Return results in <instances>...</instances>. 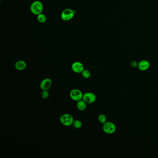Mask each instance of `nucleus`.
Returning a JSON list of instances; mask_svg holds the SVG:
<instances>
[{
  "label": "nucleus",
  "mask_w": 158,
  "mask_h": 158,
  "mask_svg": "<svg viewBox=\"0 0 158 158\" xmlns=\"http://www.w3.org/2000/svg\"><path fill=\"white\" fill-rule=\"evenodd\" d=\"M26 67V63L23 60H18L15 64V68L17 70L22 71L24 70Z\"/></svg>",
  "instance_id": "9d476101"
},
{
  "label": "nucleus",
  "mask_w": 158,
  "mask_h": 158,
  "mask_svg": "<svg viewBox=\"0 0 158 158\" xmlns=\"http://www.w3.org/2000/svg\"><path fill=\"white\" fill-rule=\"evenodd\" d=\"M77 108L80 111H84L87 108V103L83 99L78 101L77 102Z\"/></svg>",
  "instance_id": "9b49d317"
},
{
  "label": "nucleus",
  "mask_w": 158,
  "mask_h": 158,
  "mask_svg": "<svg viewBox=\"0 0 158 158\" xmlns=\"http://www.w3.org/2000/svg\"><path fill=\"white\" fill-rule=\"evenodd\" d=\"M74 14H75L74 11L71 9H65L62 12L61 17L63 21H70L74 17Z\"/></svg>",
  "instance_id": "39448f33"
},
{
  "label": "nucleus",
  "mask_w": 158,
  "mask_h": 158,
  "mask_svg": "<svg viewBox=\"0 0 158 158\" xmlns=\"http://www.w3.org/2000/svg\"><path fill=\"white\" fill-rule=\"evenodd\" d=\"M98 120L100 123L104 124L107 122L106 116L102 114L99 115V116L98 117Z\"/></svg>",
  "instance_id": "2eb2a0df"
},
{
  "label": "nucleus",
  "mask_w": 158,
  "mask_h": 158,
  "mask_svg": "<svg viewBox=\"0 0 158 158\" xmlns=\"http://www.w3.org/2000/svg\"><path fill=\"white\" fill-rule=\"evenodd\" d=\"M81 75L83 78L87 79L90 78L91 76V73L88 70L84 69L81 73Z\"/></svg>",
  "instance_id": "4468645a"
},
{
  "label": "nucleus",
  "mask_w": 158,
  "mask_h": 158,
  "mask_svg": "<svg viewBox=\"0 0 158 158\" xmlns=\"http://www.w3.org/2000/svg\"><path fill=\"white\" fill-rule=\"evenodd\" d=\"M82 99L87 104H92L95 102L97 100V97L93 93L86 92L85 93L83 94Z\"/></svg>",
  "instance_id": "423d86ee"
},
{
  "label": "nucleus",
  "mask_w": 158,
  "mask_h": 158,
  "mask_svg": "<svg viewBox=\"0 0 158 158\" xmlns=\"http://www.w3.org/2000/svg\"><path fill=\"white\" fill-rule=\"evenodd\" d=\"M83 94L81 90L79 89H73L70 92V97L73 101L78 102L83 99Z\"/></svg>",
  "instance_id": "20e7f679"
},
{
  "label": "nucleus",
  "mask_w": 158,
  "mask_h": 158,
  "mask_svg": "<svg viewBox=\"0 0 158 158\" xmlns=\"http://www.w3.org/2000/svg\"><path fill=\"white\" fill-rule=\"evenodd\" d=\"M52 80L50 78H45L40 83V88L42 90H48L52 86Z\"/></svg>",
  "instance_id": "0eeeda50"
},
{
  "label": "nucleus",
  "mask_w": 158,
  "mask_h": 158,
  "mask_svg": "<svg viewBox=\"0 0 158 158\" xmlns=\"http://www.w3.org/2000/svg\"><path fill=\"white\" fill-rule=\"evenodd\" d=\"M37 20L41 23H45L46 21V16L43 14H41L37 16Z\"/></svg>",
  "instance_id": "ddd939ff"
},
{
  "label": "nucleus",
  "mask_w": 158,
  "mask_h": 158,
  "mask_svg": "<svg viewBox=\"0 0 158 158\" xmlns=\"http://www.w3.org/2000/svg\"><path fill=\"white\" fill-rule=\"evenodd\" d=\"M103 132L108 135L114 134L116 131V126L114 123L111 122H106L103 124Z\"/></svg>",
  "instance_id": "7ed1b4c3"
},
{
  "label": "nucleus",
  "mask_w": 158,
  "mask_h": 158,
  "mask_svg": "<svg viewBox=\"0 0 158 158\" xmlns=\"http://www.w3.org/2000/svg\"><path fill=\"white\" fill-rule=\"evenodd\" d=\"M73 126L76 129H80L82 127V122L79 120H74L73 123Z\"/></svg>",
  "instance_id": "f8f14e48"
},
{
  "label": "nucleus",
  "mask_w": 158,
  "mask_h": 158,
  "mask_svg": "<svg viewBox=\"0 0 158 158\" xmlns=\"http://www.w3.org/2000/svg\"><path fill=\"white\" fill-rule=\"evenodd\" d=\"M31 12L38 16L42 12L43 10V4L39 1H36L32 3L30 7Z\"/></svg>",
  "instance_id": "f257e3e1"
},
{
  "label": "nucleus",
  "mask_w": 158,
  "mask_h": 158,
  "mask_svg": "<svg viewBox=\"0 0 158 158\" xmlns=\"http://www.w3.org/2000/svg\"><path fill=\"white\" fill-rule=\"evenodd\" d=\"M138 63L135 61H134L131 63V65L133 67H138Z\"/></svg>",
  "instance_id": "f3484780"
},
{
  "label": "nucleus",
  "mask_w": 158,
  "mask_h": 158,
  "mask_svg": "<svg viewBox=\"0 0 158 158\" xmlns=\"http://www.w3.org/2000/svg\"><path fill=\"white\" fill-rule=\"evenodd\" d=\"M49 92L48 90H42L41 93V96L43 99H46L49 97Z\"/></svg>",
  "instance_id": "dca6fc26"
},
{
  "label": "nucleus",
  "mask_w": 158,
  "mask_h": 158,
  "mask_svg": "<svg viewBox=\"0 0 158 158\" xmlns=\"http://www.w3.org/2000/svg\"><path fill=\"white\" fill-rule=\"evenodd\" d=\"M60 123L65 126L69 127L73 125L74 119L73 116L69 114H64L59 118Z\"/></svg>",
  "instance_id": "f03ea898"
},
{
  "label": "nucleus",
  "mask_w": 158,
  "mask_h": 158,
  "mask_svg": "<svg viewBox=\"0 0 158 158\" xmlns=\"http://www.w3.org/2000/svg\"><path fill=\"white\" fill-rule=\"evenodd\" d=\"M71 69L76 73H81L83 70L85 69V67L81 62L76 61L71 65Z\"/></svg>",
  "instance_id": "6e6552de"
},
{
  "label": "nucleus",
  "mask_w": 158,
  "mask_h": 158,
  "mask_svg": "<svg viewBox=\"0 0 158 158\" xmlns=\"http://www.w3.org/2000/svg\"><path fill=\"white\" fill-rule=\"evenodd\" d=\"M149 62L147 60H142L138 63V68L139 69L142 71H146L149 68Z\"/></svg>",
  "instance_id": "1a4fd4ad"
}]
</instances>
